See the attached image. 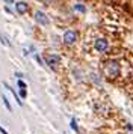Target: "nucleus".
I'll return each instance as SVG.
<instances>
[{"label":"nucleus","mask_w":133,"mask_h":134,"mask_svg":"<svg viewBox=\"0 0 133 134\" xmlns=\"http://www.w3.org/2000/svg\"><path fill=\"white\" fill-rule=\"evenodd\" d=\"M15 9H17L18 14H26L27 9H29V6H27V3H24V2H18V3H15Z\"/></svg>","instance_id":"obj_6"},{"label":"nucleus","mask_w":133,"mask_h":134,"mask_svg":"<svg viewBox=\"0 0 133 134\" xmlns=\"http://www.w3.org/2000/svg\"><path fill=\"white\" fill-rule=\"evenodd\" d=\"M20 95H21V98H26V95H27L26 89H20Z\"/></svg>","instance_id":"obj_11"},{"label":"nucleus","mask_w":133,"mask_h":134,"mask_svg":"<svg viewBox=\"0 0 133 134\" xmlns=\"http://www.w3.org/2000/svg\"><path fill=\"white\" fill-rule=\"evenodd\" d=\"M0 133H2V134H9V133H8V131L5 130V128L2 127V125H0Z\"/></svg>","instance_id":"obj_12"},{"label":"nucleus","mask_w":133,"mask_h":134,"mask_svg":"<svg viewBox=\"0 0 133 134\" xmlns=\"http://www.w3.org/2000/svg\"><path fill=\"white\" fill-rule=\"evenodd\" d=\"M64 42L66 44V45H71V44H74L76 41H77V32L76 30H66L65 33H64Z\"/></svg>","instance_id":"obj_2"},{"label":"nucleus","mask_w":133,"mask_h":134,"mask_svg":"<svg viewBox=\"0 0 133 134\" xmlns=\"http://www.w3.org/2000/svg\"><path fill=\"white\" fill-rule=\"evenodd\" d=\"M2 99H3V104L6 105V109L9 110V111H12V107H11V104H9V101H8V98L3 95V97H2Z\"/></svg>","instance_id":"obj_8"},{"label":"nucleus","mask_w":133,"mask_h":134,"mask_svg":"<svg viewBox=\"0 0 133 134\" xmlns=\"http://www.w3.org/2000/svg\"><path fill=\"white\" fill-rule=\"evenodd\" d=\"M94 47H95V50L98 51V53H106L109 48V44L106 39H103V38H100V39H97L95 44H94Z\"/></svg>","instance_id":"obj_3"},{"label":"nucleus","mask_w":133,"mask_h":134,"mask_svg":"<svg viewBox=\"0 0 133 134\" xmlns=\"http://www.w3.org/2000/svg\"><path fill=\"white\" fill-rule=\"evenodd\" d=\"M70 125H71V128H73V130H74V131H76V133H79V127H77V122H76V119H74V118H71V124H70Z\"/></svg>","instance_id":"obj_9"},{"label":"nucleus","mask_w":133,"mask_h":134,"mask_svg":"<svg viewBox=\"0 0 133 134\" xmlns=\"http://www.w3.org/2000/svg\"><path fill=\"white\" fill-rule=\"evenodd\" d=\"M104 71L108 72V75L110 77V79L116 77L118 72H120V65H118V62H115V60L104 62Z\"/></svg>","instance_id":"obj_1"},{"label":"nucleus","mask_w":133,"mask_h":134,"mask_svg":"<svg viewBox=\"0 0 133 134\" xmlns=\"http://www.w3.org/2000/svg\"><path fill=\"white\" fill-rule=\"evenodd\" d=\"M6 3H14V0H5Z\"/></svg>","instance_id":"obj_14"},{"label":"nucleus","mask_w":133,"mask_h":134,"mask_svg":"<svg viewBox=\"0 0 133 134\" xmlns=\"http://www.w3.org/2000/svg\"><path fill=\"white\" fill-rule=\"evenodd\" d=\"M35 59H36V60H38V62H39V63H41V65H42V59H41V57H39V56H38V54L35 56Z\"/></svg>","instance_id":"obj_13"},{"label":"nucleus","mask_w":133,"mask_h":134,"mask_svg":"<svg viewBox=\"0 0 133 134\" xmlns=\"http://www.w3.org/2000/svg\"><path fill=\"white\" fill-rule=\"evenodd\" d=\"M45 62H47L48 66L56 68V66H58V63L60 62V59L56 54H48V56H45Z\"/></svg>","instance_id":"obj_5"},{"label":"nucleus","mask_w":133,"mask_h":134,"mask_svg":"<svg viewBox=\"0 0 133 134\" xmlns=\"http://www.w3.org/2000/svg\"><path fill=\"white\" fill-rule=\"evenodd\" d=\"M18 87H20V89H26V83L21 81V80H18Z\"/></svg>","instance_id":"obj_10"},{"label":"nucleus","mask_w":133,"mask_h":134,"mask_svg":"<svg viewBox=\"0 0 133 134\" xmlns=\"http://www.w3.org/2000/svg\"><path fill=\"white\" fill-rule=\"evenodd\" d=\"M35 20H36V23H39L41 26H47L48 23H50L48 17L44 12H41V11H36L35 12Z\"/></svg>","instance_id":"obj_4"},{"label":"nucleus","mask_w":133,"mask_h":134,"mask_svg":"<svg viewBox=\"0 0 133 134\" xmlns=\"http://www.w3.org/2000/svg\"><path fill=\"white\" fill-rule=\"evenodd\" d=\"M74 11H77V12H86V8H85V5H80V3H76V5H74Z\"/></svg>","instance_id":"obj_7"}]
</instances>
